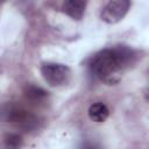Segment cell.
<instances>
[{
	"mask_svg": "<svg viewBox=\"0 0 149 149\" xmlns=\"http://www.w3.org/2000/svg\"><path fill=\"white\" fill-rule=\"evenodd\" d=\"M136 54L126 45L106 48L90 59L91 73L107 85H115L121 80L123 72L134 64Z\"/></svg>",
	"mask_w": 149,
	"mask_h": 149,
	"instance_id": "cell-1",
	"label": "cell"
},
{
	"mask_svg": "<svg viewBox=\"0 0 149 149\" xmlns=\"http://www.w3.org/2000/svg\"><path fill=\"white\" fill-rule=\"evenodd\" d=\"M0 121L15 123L24 129H34L37 126V118L21 106L7 102L0 106Z\"/></svg>",
	"mask_w": 149,
	"mask_h": 149,
	"instance_id": "cell-2",
	"label": "cell"
},
{
	"mask_svg": "<svg viewBox=\"0 0 149 149\" xmlns=\"http://www.w3.org/2000/svg\"><path fill=\"white\" fill-rule=\"evenodd\" d=\"M41 73L43 79L52 87H59L66 85L72 77V72L69 66L61 63H43L41 66Z\"/></svg>",
	"mask_w": 149,
	"mask_h": 149,
	"instance_id": "cell-3",
	"label": "cell"
},
{
	"mask_svg": "<svg viewBox=\"0 0 149 149\" xmlns=\"http://www.w3.org/2000/svg\"><path fill=\"white\" fill-rule=\"evenodd\" d=\"M130 0H108L101 10L100 17L104 22L114 24L121 21L128 13Z\"/></svg>",
	"mask_w": 149,
	"mask_h": 149,
	"instance_id": "cell-4",
	"label": "cell"
},
{
	"mask_svg": "<svg viewBox=\"0 0 149 149\" xmlns=\"http://www.w3.org/2000/svg\"><path fill=\"white\" fill-rule=\"evenodd\" d=\"M87 0H64L63 12L73 20H81L85 14Z\"/></svg>",
	"mask_w": 149,
	"mask_h": 149,
	"instance_id": "cell-5",
	"label": "cell"
},
{
	"mask_svg": "<svg viewBox=\"0 0 149 149\" xmlns=\"http://www.w3.org/2000/svg\"><path fill=\"white\" fill-rule=\"evenodd\" d=\"M109 115L108 107L102 102L92 104L88 108V116L94 122H104Z\"/></svg>",
	"mask_w": 149,
	"mask_h": 149,
	"instance_id": "cell-6",
	"label": "cell"
},
{
	"mask_svg": "<svg viewBox=\"0 0 149 149\" xmlns=\"http://www.w3.org/2000/svg\"><path fill=\"white\" fill-rule=\"evenodd\" d=\"M48 92H45L43 88L41 87H37V86H34V85H29L26 87L24 90V94L28 99L33 100V101H41L43 100L48 94Z\"/></svg>",
	"mask_w": 149,
	"mask_h": 149,
	"instance_id": "cell-7",
	"label": "cell"
},
{
	"mask_svg": "<svg viewBox=\"0 0 149 149\" xmlns=\"http://www.w3.org/2000/svg\"><path fill=\"white\" fill-rule=\"evenodd\" d=\"M5 143H6L7 147L17 148V147H20L22 144V139L17 134H8L5 137Z\"/></svg>",
	"mask_w": 149,
	"mask_h": 149,
	"instance_id": "cell-8",
	"label": "cell"
},
{
	"mask_svg": "<svg viewBox=\"0 0 149 149\" xmlns=\"http://www.w3.org/2000/svg\"><path fill=\"white\" fill-rule=\"evenodd\" d=\"M5 1H6V0H0V5H1L2 2H5Z\"/></svg>",
	"mask_w": 149,
	"mask_h": 149,
	"instance_id": "cell-9",
	"label": "cell"
}]
</instances>
